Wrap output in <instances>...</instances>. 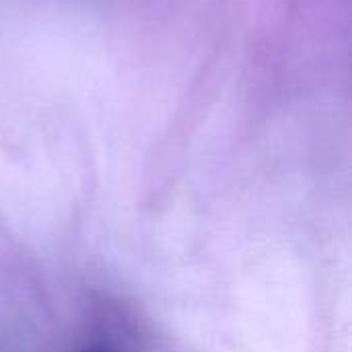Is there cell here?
<instances>
[{"label": "cell", "instance_id": "obj_1", "mask_svg": "<svg viewBox=\"0 0 352 352\" xmlns=\"http://www.w3.org/2000/svg\"><path fill=\"white\" fill-rule=\"evenodd\" d=\"M80 352H116L113 349H109L107 344H91L87 349H82Z\"/></svg>", "mask_w": 352, "mask_h": 352}]
</instances>
